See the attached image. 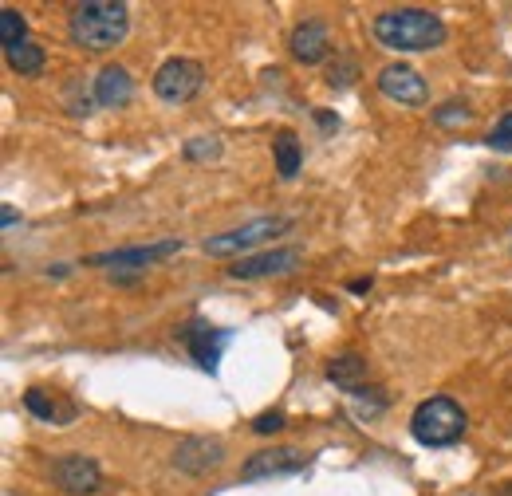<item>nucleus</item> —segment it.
Listing matches in <instances>:
<instances>
[{"mask_svg":"<svg viewBox=\"0 0 512 496\" xmlns=\"http://www.w3.org/2000/svg\"><path fill=\"white\" fill-rule=\"evenodd\" d=\"M355 71H359V67H355V60H347V56H343L339 63H331V71H327V83H331V87H347V83L355 79Z\"/></svg>","mask_w":512,"mask_h":496,"instance_id":"obj_24","label":"nucleus"},{"mask_svg":"<svg viewBox=\"0 0 512 496\" xmlns=\"http://www.w3.org/2000/svg\"><path fill=\"white\" fill-rule=\"evenodd\" d=\"M52 477H56V485H60L67 496H91V493H99V485H103L99 465H95L91 457H83V453L60 457L56 469H52Z\"/></svg>","mask_w":512,"mask_h":496,"instance_id":"obj_11","label":"nucleus"},{"mask_svg":"<svg viewBox=\"0 0 512 496\" xmlns=\"http://www.w3.org/2000/svg\"><path fill=\"white\" fill-rule=\"evenodd\" d=\"M347 288H351L355 296H367V292H371V276H367V280H351Z\"/></svg>","mask_w":512,"mask_h":496,"instance_id":"obj_26","label":"nucleus"},{"mask_svg":"<svg viewBox=\"0 0 512 496\" xmlns=\"http://www.w3.org/2000/svg\"><path fill=\"white\" fill-rule=\"evenodd\" d=\"M24 406H28V414H32V418L52 422V426H56V422H71V418H75V406H60L56 398H48V394H44V390H36V386L24 394Z\"/></svg>","mask_w":512,"mask_h":496,"instance_id":"obj_17","label":"nucleus"},{"mask_svg":"<svg viewBox=\"0 0 512 496\" xmlns=\"http://www.w3.org/2000/svg\"><path fill=\"white\" fill-rule=\"evenodd\" d=\"M4 60H8V67H12L16 75H40L44 63H48V56H44V48H40L36 40H24L20 48H8Z\"/></svg>","mask_w":512,"mask_h":496,"instance_id":"obj_18","label":"nucleus"},{"mask_svg":"<svg viewBox=\"0 0 512 496\" xmlns=\"http://www.w3.org/2000/svg\"><path fill=\"white\" fill-rule=\"evenodd\" d=\"M178 339L186 343V351H190L193 363H197L201 371L217 374L221 351L229 347L233 331H225V327H213V323H205V319H190V323H186V327L178 331Z\"/></svg>","mask_w":512,"mask_h":496,"instance_id":"obj_6","label":"nucleus"},{"mask_svg":"<svg viewBox=\"0 0 512 496\" xmlns=\"http://www.w3.org/2000/svg\"><path fill=\"white\" fill-rule=\"evenodd\" d=\"M0 221H4V229H12V225H16V213H12V205H0Z\"/></svg>","mask_w":512,"mask_h":496,"instance_id":"obj_27","label":"nucleus"},{"mask_svg":"<svg viewBox=\"0 0 512 496\" xmlns=\"http://www.w3.org/2000/svg\"><path fill=\"white\" fill-rule=\"evenodd\" d=\"M288 229V217H256L241 229H229V233H217V237H205V252L209 256H237V252H249V248L264 245L268 237L284 233Z\"/></svg>","mask_w":512,"mask_h":496,"instance_id":"obj_5","label":"nucleus"},{"mask_svg":"<svg viewBox=\"0 0 512 496\" xmlns=\"http://www.w3.org/2000/svg\"><path fill=\"white\" fill-rule=\"evenodd\" d=\"M225 465V445L221 437H186L178 441L174 449V469L178 473H190V477H205L213 469Z\"/></svg>","mask_w":512,"mask_h":496,"instance_id":"obj_9","label":"nucleus"},{"mask_svg":"<svg viewBox=\"0 0 512 496\" xmlns=\"http://www.w3.org/2000/svg\"><path fill=\"white\" fill-rule=\"evenodd\" d=\"M375 83H379V91H383L390 103H402V107H422L430 99L426 79L414 67H406V63H386Z\"/></svg>","mask_w":512,"mask_h":496,"instance_id":"obj_8","label":"nucleus"},{"mask_svg":"<svg viewBox=\"0 0 512 496\" xmlns=\"http://www.w3.org/2000/svg\"><path fill=\"white\" fill-rule=\"evenodd\" d=\"M308 469V453L276 445V449H260L241 465V481H268V477H292Z\"/></svg>","mask_w":512,"mask_h":496,"instance_id":"obj_7","label":"nucleus"},{"mask_svg":"<svg viewBox=\"0 0 512 496\" xmlns=\"http://www.w3.org/2000/svg\"><path fill=\"white\" fill-rule=\"evenodd\" d=\"M201 87H205V67L197 60H186V56H174L154 71V95L162 103H174V107L190 103L201 95Z\"/></svg>","mask_w":512,"mask_h":496,"instance_id":"obj_4","label":"nucleus"},{"mask_svg":"<svg viewBox=\"0 0 512 496\" xmlns=\"http://www.w3.org/2000/svg\"><path fill=\"white\" fill-rule=\"evenodd\" d=\"M182 154H186V162H213V158H221V142L217 138H190L182 146Z\"/></svg>","mask_w":512,"mask_h":496,"instance_id":"obj_20","label":"nucleus"},{"mask_svg":"<svg viewBox=\"0 0 512 496\" xmlns=\"http://www.w3.org/2000/svg\"><path fill=\"white\" fill-rule=\"evenodd\" d=\"M300 264V248H272V252H260V256H241L229 276L233 280H256V276H284V272H296Z\"/></svg>","mask_w":512,"mask_h":496,"instance_id":"obj_12","label":"nucleus"},{"mask_svg":"<svg viewBox=\"0 0 512 496\" xmlns=\"http://www.w3.org/2000/svg\"><path fill=\"white\" fill-rule=\"evenodd\" d=\"M174 252H182V241H178V237L154 241V245L95 252V256H87V264H111V268H138V272H142V268H150V264H158V260H166V256H174Z\"/></svg>","mask_w":512,"mask_h":496,"instance_id":"obj_10","label":"nucleus"},{"mask_svg":"<svg viewBox=\"0 0 512 496\" xmlns=\"http://www.w3.org/2000/svg\"><path fill=\"white\" fill-rule=\"evenodd\" d=\"M280 430H284V414L280 410H264V414L253 418V434L268 437V434H280Z\"/></svg>","mask_w":512,"mask_h":496,"instance_id":"obj_23","label":"nucleus"},{"mask_svg":"<svg viewBox=\"0 0 512 496\" xmlns=\"http://www.w3.org/2000/svg\"><path fill=\"white\" fill-rule=\"evenodd\" d=\"M130 32V12L127 4L119 0H87V4H75L71 8V20H67V36L75 48L91 52V56H103L111 48H119Z\"/></svg>","mask_w":512,"mask_h":496,"instance_id":"obj_1","label":"nucleus"},{"mask_svg":"<svg viewBox=\"0 0 512 496\" xmlns=\"http://www.w3.org/2000/svg\"><path fill=\"white\" fill-rule=\"evenodd\" d=\"M130 99H134V79H130V71L119 67V63H107V67L99 71V79H95V103L107 107V111H119V107H127Z\"/></svg>","mask_w":512,"mask_h":496,"instance_id":"obj_13","label":"nucleus"},{"mask_svg":"<svg viewBox=\"0 0 512 496\" xmlns=\"http://www.w3.org/2000/svg\"><path fill=\"white\" fill-rule=\"evenodd\" d=\"M375 40L390 52H434L446 44V20L426 8H386L375 16Z\"/></svg>","mask_w":512,"mask_h":496,"instance_id":"obj_2","label":"nucleus"},{"mask_svg":"<svg viewBox=\"0 0 512 496\" xmlns=\"http://www.w3.org/2000/svg\"><path fill=\"white\" fill-rule=\"evenodd\" d=\"M485 146H493V150H501V154H512V111L497 119V126H493L489 138H485Z\"/></svg>","mask_w":512,"mask_h":496,"instance_id":"obj_22","label":"nucleus"},{"mask_svg":"<svg viewBox=\"0 0 512 496\" xmlns=\"http://www.w3.org/2000/svg\"><path fill=\"white\" fill-rule=\"evenodd\" d=\"M312 115H316V123H320V130H323V134H331V130H335V126H339V119H335V115H331V111H323V107H316V111H312Z\"/></svg>","mask_w":512,"mask_h":496,"instance_id":"obj_25","label":"nucleus"},{"mask_svg":"<svg viewBox=\"0 0 512 496\" xmlns=\"http://www.w3.org/2000/svg\"><path fill=\"white\" fill-rule=\"evenodd\" d=\"M465 426H469V418H465L461 402H453L446 394L426 398V402L410 414V434H414L418 445H426V449H446L453 441H461Z\"/></svg>","mask_w":512,"mask_h":496,"instance_id":"obj_3","label":"nucleus"},{"mask_svg":"<svg viewBox=\"0 0 512 496\" xmlns=\"http://www.w3.org/2000/svg\"><path fill=\"white\" fill-rule=\"evenodd\" d=\"M327 378L339 386V390H359V382L367 378V359L363 355H339V359H331V367H327Z\"/></svg>","mask_w":512,"mask_h":496,"instance_id":"obj_16","label":"nucleus"},{"mask_svg":"<svg viewBox=\"0 0 512 496\" xmlns=\"http://www.w3.org/2000/svg\"><path fill=\"white\" fill-rule=\"evenodd\" d=\"M272 154H276V174H280L284 182H292V178L300 174V162H304V146H300V138H296L292 130H280L276 142H272Z\"/></svg>","mask_w":512,"mask_h":496,"instance_id":"obj_15","label":"nucleus"},{"mask_svg":"<svg viewBox=\"0 0 512 496\" xmlns=\"http://www.w3.org/2000/svg\"><path fill=\"white\" fill-rule=\"evenodd\" d=\"M288 48H292V56L300 63H320L331 52V36H327V28H323L320 20H304V24L292 28Z\"/></svg>","mask_w":512,"mask_h":496,"instance_id":"obj_14","label":"nucleus"},{"mask_svg":"<svg viewBox=\"0 0 512 496\" xmlns=\"http://www.w3.org/2000/svg\"><path fill=\"white\" fill-rule=\"evenodd\" d=\"M24 40H28V20H24V12L0 8V44H4V52H8V48H20Z\"/></svg>","mask_w":512,"mask_h":496,"instance_id":"obj_19","label":"nucleus"},{"mask_svg":"<svg viewBox=\"0 0 512 496\" xmlns=\"http://www.w3.org/2000/svg\"><path fill=\"white\" fill-rule=\"evenodd\" d=\"M434 123L438 126H465V123H473V111L465 107V103H442L438 111H434Z\"/></svg>","mask_w":512,"mask_h":496,"instance_id":"obj_21","label":"nucleus"}]
</instances>
